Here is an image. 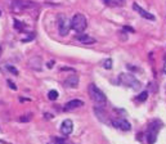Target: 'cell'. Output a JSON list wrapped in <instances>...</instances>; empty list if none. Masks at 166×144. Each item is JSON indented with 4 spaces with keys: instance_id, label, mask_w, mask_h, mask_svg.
Instances as JSON below:
<instances>
[{
    "instance_id": "obj_1",
    "label": "cell",
    "mask_w": 166,
    "mask_h": 144,
    "mask_svg": "<svg viewBox=\"0 0 166 144\" xmlns=\"http://www.w3.org/2000/svg\"><path fill=\"white\" fill-rule=\"evenodd\" d=\"M88 93H89V97H90V99L93 100V102L98 103V104H106V100H107L106 95H104V93L102 91L97 85H94V84L89 85Z\"/></svg>"
},
{
    "instance_id": "obj_19",
    "label": "cell",
    "mask_w": 166,
    "mask_h": 144,
    "mask_svg": "<svg viewBox=\"0 0 166 144\" xmlns=\"http://www.w3.org/2000/svg\"><path fill=\"white\" fill-rule=\"evenodd\" d=\"M53 140H54L55 144H71L70 141H67L66 139H63V138H53Z\"/></svg>"
},
{
    "instance_id": "obj_13",
    "label": "cell",
    "mask_w": 166,
    "mask_h": 144,
    "mask_svg": "<svg viewBox=\"0 0 166 144\" xmlns=\"http://www.w3.org/2000/svg\"><path fill=\"white\" fill-rule=\"evenodd\" d=\"M76 40L80 41L81 44H85V45H90V44L95 43V39H93L91 36L86 35V33H81V35H77V36H76Z\"/></svg>"
},
{
    "instance_id": "obj_17",
    "label": "cell",
    "mask_w": 166,
    "mask_h": 144,
    "mask_svg": "<svg viewBox=\"0 0 166 144\" xmlns=\"http://www.w3.org/2000/svg\"><path fill=\"white\" fill-rule=\"evenodd\" d=\"M14 27H16L17 30H19V31L22 32V31H23V28H26L27 26L25 25V23H21L18 19H14Z\"/></svg>"
},
{
    "instance_id": "obj_8",
    "label": "cell",
    "mask_w": 166,
    "mask_h": 144,
    "mask_svg": "<svg viewBox=\"0 0 166 144\" xmlns=\"http://www.w3.org/2000/svg\"><path fill=\"white\" fill-rule=\"evenodd\" d=\"M133 9H134L135 12L138 13V14L142 15L143 18H145V19H148V21H155V19H156L155 15L151 14V13H149V12H147V10H144L143 8H140L139 5L137 4V3H134V4H133Z\"/></svg>"
},
{
    "instance_id": "obj_2",
    "label": "cell",
    "mask_w": 166,
    "mask_h": 144,
    "mask_svg": "<svg viewBox=\"0 0 166 144\" xmlns=\"http://www.w3.org/2000/svg\"><path fill=\"white\" fill-rule=\"evenodd\" d=\"M119 80L124 86H127V87H131L134 90H139L142 87V84L138 79H135V76L130 73H121L119 76Z\"/></svg>"
},
{
    "instance_id": "obj_25",
    "label": "cell",
    "mask_w": 166,
    "mask_h": 144,
    "mask_svg": "<svg viewBox=\"0 0 166 144\" xmlns=\"http://www.w3.org/2000/svg\"><path fill=\"white\" fill-rule=\"evenodd\" d=\"M54 64H55L54 61H49V62L47 63V67H48V68H52V67H54Z\"/></svg>"
},
{
    "instance_id": "obj_9",
    "label": "cell",
    "mask_w": 166,
    "mask_h": 144,
    "mask_svg": "<svg viewBox=\"0 0 166 144\" xmlns=\"http://www.w3.org/2000/svg\"><path fill=\"white\" fill-rule=\"evenodd\" d=\"M72 130H73V123H72V121L71 120H65V121H62V125H61V133L63 134L65 136H68L71 133H72Z\"/></svg>"
},
{
    "instance_id": "obj_12",
    "label": "cell",
    "mask_w": 166,
    "mask_h": 144,
    "mask_svg": "<svg viewBox=\"0 0 166 144\" xmlns=\"http://www.w3.org/2000/svg\"><path fill=\"white\" fill-rule=\"evenodd\" d=\"M65 86H67V87H77L79 86V77L76 76V75H71V76H68L67 79L65 80Z\"/></svg>"
},
{
    "instance_id": "obj_11",
    "label": "cell",
    "mask_w": 166,
    "mask_h": 144,
    "mask_svg": "<svg viewBox=\"0 0 166 144\" xmlns=\"http://www.w3.org/2000/svg\"><path fill=\"white\" fill-rule=\"evenodd\" d=\"M84 105V102L80 99H73V100H70V102H67L65 104V107H63V109L65 111H73L76 109V108H80Z\"/></svg>"
},
{
    "instance_id": "obj_22",
    "label": "cell",
    "mask_w": 166,
    "mask_h": 144,
    "mask_svg": "<svg viewBox=\"0 0 166 144\" xmlns=\"http://www.w3.org/2000/svg\"><path fill=\"white\" fill-rule=\"evenodd\" d=\"M103 67L106 69H111V67H112V59L108 58V59H106V61H103Z\"/></svg>"
},
{
    "instance_id": "obj_27",
    "label": "cell",
    "mask_w": 166,
    "mask_h": 144,
    "mask_svg": "<svg viewBox=\"0 0 166 144\" xmlns=\"http://www.w3.org/2000/svg\"><path fill=\"white\" fill-rule=\"evenodd\" d=\"M163 72L166 73V59H165V63H163Z\"/></svg>"
},
{
    "instance_id": "obj_14",
    "label": "cell",
    "mask_w": 166,
    "mask_h": 144,
    "mask_svg": "<svg viewBox=\"0 0 166 144\" xmlns=\"http://www.w3.org/2000/svg\"><path fill=\"white\" fill-rule=\"evenodd\" d=\"M41 58L40 57H34V58L30 59V66L32 67V69H36V71H40L41 69Z\"/></svg>"
},
{
    "instance_id": "obj_3",
    "label": "cell",
    "mask_w": 166,
    "mask_h": 144,
    "mask_svg": "<svg viewBox=\"0 0 166 144\" xmlns=\"http://www.w3.org/2000/svg\"><path fill=\"white\" fill-rule=\"evenodd\" d=\"M86 26H88V21H86V18L84 14L77 13V14H75L72 17V19H71V28L75 30L76 32H84Z\"/></svg>"
},
{
    "instance_id": "obj_23",
    "label": "cell",
    "mask_w": 166,
    "mask_h": 144,
    "mask_svg": "<svg viewBox=\"0 0 166 144\" xmlns=\"http://www.w3.org/2000/svg\"><path fill=\"white\" fill-rule=\"evenodd\" d=\"M7 82H8V86L11 87V89H13V90H17V86H16V84H14V82L12 81V80H8V81H7Z\"/></svg>"
},
{
    "instance_id": "obj_21",
    "label": "cell",
    "mask_w": 166,
    "mask_h": 144,
    "mask_svg": "<svg viewBox=\"0 0 166 144\" xmlns=\"http://www.w3.org/2000/svg\"><path fill=\"white\" fill-rule=\"evenodd\" d=\"M31 118H32V113H27L26 116H22V117H19V121H21V122H29Z\"/></svg>"
},
{
    "instance_id": "obj_15",
    "label": "cell",
    "mask_w": 166,
    "mask_h": 144,
    "mask_svg": "<svg viewBox=\"0 0 166 144\" xmlns=\"http://www.w3.org/2000/svg\"><path fill=\"white\" fill-rule=\"evenodd\" d=\"M102 1L109 7H122L125 4V0H102Z\"/></svg>"
},
{
    "instance_id": "obj_5",
    "label": "cell",
    "mask_w": 166,
    "mask_h": 144,
    "mask_svg": "<svg viewBox=\"0 0 166 144\" xmlns=\"http://www.w3.org/2000/svg\"><path fill=\"white\" fill-rule=\"evenodd\" d=\"M156 121L155 122H151L149 126H148V131H147V141L148 144H153L156 141V139H157V133L158 130H160L161 126H157L156 127Z\"/></svg>"
},
{
    "instance_id": "obj_10",
    "label": "cell",
    "mask_w": 166,
    "mask_h": 144,
    "mask_svg": "<svg viewBox=\"0 0 166 144\" xmlns=\"http://www.w3.org/2000/svg\"><path fill=\"white\" fill-rule=\"evenodd\" d=\"M93 111H94V115L97 116V118H98L102 123H109V118L107 117L106 112H104L101 107H94Z\"/></svg>"
},
{
    "instance_id": "obj_4",
    "label": "cell",
    "mask_w": 166,
    "mask_h": 144,
    "mask_svg": "<svg viewBox=\"0 0 166 144\" xmlns=\"http://www.w3.org/2000/svg\"><path fill=\"white\" fill-rule=\"evenodd\" d=\"M58 30H59V35L61 36H66L68 35V31L71 28V22L67 19L65 14H58Z\"/></svg>"
},
{
    "instance_id": "obj_16",
    "label": "cell",
    "mask_w": 166,
    "mask_h": 144,
    "mask_svg": "<svg viewBox=\"0 0 166 144\" xmlns=\"http://www.w3.org/2000/svg\"><path fill=\"white\" fill-rule=\"evenodd\" d=\"M147 98H148V91H142L137 98H135V100H137V102H145Z\"/></svg>"
},
{
    "instance_id": "obj_6",
    "label": "cell",
    "mask_w": 166,
    "mask_h": 144,
    "mask_svg": "<svg viewBox=\"0 0 166 144\" xmlns=\"http://www.w3.org/2000/svg\"><path fill=\"white\" fill-rule=\"evenodd\" d=\"M112 125H113L115 127L122 130V131H130L131 130V125H130L129 121L125 120V118H117V120H113L112 121Z\"/></svg>"
},
{
    "instance_id": "obj_26",
    "label": "cell",
    "mask_w": 166,
    "mask_h": 144,
    "mask_svg": "<svg viewBox=\"0 0 166 144\" xmlns=\"http://www.w3.org/2000/svg\"><path fill=\"white\" fill-rule=\"evenodd\" d=\"M61 71H71V72H75L72 68H67V67H62V68H61Z\"/></svg>"
},
{
    "instance_id": "obj_7",
    "label": "cell",
    "mask_w": 166,
    "mask_h": 144,
    "mask_svg": "<svg viewBox=\"0 0 166 144\" xmlns=\"http://www.w3.org/2000/svg\"><path fill=\"white\" fill-rule=\"evenodd\" d=\"M32 5L34 4L23 1V0H11V8L14 12H21L22 9H25V8H27V7H32Z\"/></svg>"
},
{
    "instance_id": "obj_20",
    "label": "cell",
    "mask_w": 166,
    "mask_h": 144,
    "mask_svg": "<svg viewBox=\"0 0 166 144\" xmlns=\"http://www.w3.org/2000/svg\"><path fill=\"white\" fill-rule=\"evenodd\" d=\"M5 68L8 69V71L11 72V73H13V75H16V76H18V73H19V72H18V69H17L16 67L9 66V64H8V66H5Z\"/></svg>"
},
{
    "instance_id": "obj_18",
    "label": "cell",
    "mask_w": 166,
    "mask_h": 144,
    "mask_svg": "<svg viewBox=\"0 0 166 144\" xmlns=\"http://www.w3.org/2000/svg\"><path fill=\"white\" fill-rule=\"evenodd\" d=\"M48 98H49L50 100H55L58 98V91L57 90H50V91L48 93Z\"/></svg>"
},
{
    "instance_id": "obj_29",
    "label": "cell",
    "mask_w": 166,
    "mask_h": 144,
    "mask_svg": "<svg viewBox=\"0 0 166 144\" xmlns=\"http://www.w3.org/2000/svg\"><path fill=\"white\" fill-rule=\"evenodd\" d=\"M0 15H1V10H0Z\"/></svg>"
},
{
    "instance_id": "obj_28",
    "label": "cell",
    "mask_w": 166,
    "mask_h": 144,
    "mask_svg": "<svg viewBox=\"0 0 166 144\" xmlns=\"http://www.w3.org/2000/svg\"><path fill=\"white\" fill-rule=\"evenodd\" d=\"M0 55H1V46H0Z\"/></svg>"
},
{
    "instance_id": "obj_24",
    "label": "cell",
    "mask_w": 166,
    "mask_h": 144,
    "mask_svg": "<svg viewBox=\"0 0 166 144\" xmlns=\"http://www.w3.org/2000/svg\"><path fill=\"white\" fill-rule=\"evenodd\" d=\"M122 31H127V32H135V31H134V28L129 27V26H125V27L122 28Z\"/></svg>"
}]
</instances>
